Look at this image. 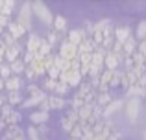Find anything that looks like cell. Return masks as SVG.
<instances>
[{"label":"cell","mask_w":146,"mask_h":140,"mask_svg":"<svg viewBox=\"0 0 146 140\" xmlns=\"http://www.w3.org/2000/svg\"><path fill=\"white\" fill-rule=\"evenodd\" d=\"M111 101H113V100H111V94L109 92H107V94H96V105H100V107L106 109Z\"/></svg>","instance_id":"obj_21"},{"label":"cell","mask_w":146,"mask_h":140,"mask_svg":"<svg viewBox=\"0 0 146 140\" xmlns=\"http://www.w3.org/2000/svg\"><path fill=\"white\" fill-rule=\"evenodd\" d=\"M139 111H141V100H139V98H129L128 105H126V112H128L129 122H137V118H139Z\"/></svg>","instance_id":"obj_5"},{"label":"cell","mask_w":146,"mask_h":140,"mask_svg":"<svg viewBox=\"0 0 146 140\" xmlns=\"http://www.w3.org/2000/svg\"><path fill=\"white\" fill-rule=\"evenodd\" d=\"M54 30H56V32H65V30H67V18L65 17H61V15H56V17H54Z\"/></svg>","instance_id":"obj_14"},{"label":"cell","mask_w":146,"mask_h":140,"mask_svg":"<svg viewBox=\"0 0 146 140\" xmlns=\"http://www.w3.org/2000/svg\"><path fill=\"white\" fill-rule=\"evenodd\" d=\"M32 7H33V13H35L37 15V17H39L41 18V20H43L44 22V24H54V17H52V11H50L48 9V7L46 6H44V4L43 2H33L32 4Z\"/></svg>","instance_id":"obj_1"},{"label":"cell","mask_w":146,"mask_h":140,"mask_svg":"<svg viewBox=\"0 0 146 140\" xmlns=\"http://www.w3.org/2000/svg\"><path fill=\"white\" fill-rule=\"evenodd\" d=\"M30 68L35 72V76H41V74H44V72H46V66H44L43 59H35V61L30 65Z\"/></svg>","instance_id":"obj_17"},{"label":"cell","mask_w":146,"mask_h":140,"mask_svg":"<svg viewBox=\"0 0 146 140\" xmlns=\"http://www.w3.org/2000/svg\"><path fill=\"white\" fill-rule=\"evenodd\" d=\"M61 126H63V129H65V131H67V133H68V135H70V131H72V129H74V124H72V122H70V120H68V118H67V116H65V118H63V120H61Z\"/></svg>","instance_id":"obj_28"},{"label":"cell","mask_w":146,"mask_h":140,"mask_svg":"<svg viewBox=\"0 0 146 140\" xmlns=\"http://www.w3.org/2000/svg\"><path fill=\"white\" fill-rule=\"evenodd\" d=\"M57 41H59V35H57V32L56 30H54V32H50L48 33V39H46V43L50 44V46H52V44H56Z\"/></svg>","instance_id":"obj_32"},{"label":"cell","mask_w":146,"mask_h":140,"mask_svg":"<svg viewBox=\"0 0 146 140\" xmlns=\"http://www.w3.org/2000/svg\"><path fill=\"white\" fill-rule=\"evenodd\" d=\"M143 135H144V140H146V131H144V133H143Z\"/></svg>","instance_id":"obj_39"},{"label":"cell","mask_w":146,"mask_h":140,"mask_svg":"<svg viewBox=\"0 0 146 140\" xmlns=\"http://www.w3.org/2000/svg\"><path fill=\"white\" fill-rule=\"evenodd\" d=\"M43 41H44V39H41L39 35H30V39H28V52H32V54H37V50L41 48Z\"/></svg>","instance_id":"obj_11"},{"label":"cell","mask_w":146,"mask_h":140,"mask_svg":"<svg viewBox=\"0 0 146 140\" xmlns=\"http://www.w3.org/2000/svg\"><path fill=\"white\" fill-rule=\"evenodd\" d=\"M67 118L70 120L72 124H80V116H78V111H74V109H70V111H68V114H67Z\"/></svg>","instance_id":"obj_29"},{"label":"cell","mask_w":146,"mask_h":140,"mask_svg":"<svg viewBox=\"0 0 146 140\" xmlns=\"http://www.w3.org/2000/svg\"><path fill=\"white\" fill-rule=\"evenodd\" d=\"M120 65V59L117 57V55L113 54V52H107V55H106V68L107 70H117V66Z\"/></svg>","instance_id":"obj_12"},{"label":"cell","mask_w":146,"mask_h":140,"mask_svg":"<svg viewBox=\"0 0 146 140\" xmlns=\"http://www.w3.org/2000/svg\"><path fill=\"white\" fill-rule=\"evenodd\" d=\"M6 100H7V103L13 107V105H17V103H21V101H22V96H21L19 90H15V92H7Z\"/></svg>","instance_id":"obj_20"},{"label":"cell","mask_w":146,"mask_h":140,"mask_svg":"<svg viewBox=\"0 0 146 140\" xmlns=\"http://www.w3.org/2000/svg\"><path fill=\"white\" fill-rule=\"evenodd\" d=\"M26 76H28L30 79H33V78H35V72H33L32 68H30V66H26Z\"/></svg>","instance_id":"obj_36"},{"label":"cell","mask_w":146,"mask_h":140,"mask_svg":"<svg viewBox=\"0 0 146 140\" xmlns=\"http://www.w3.org/2000/svg\"><path fill=\"white\" fill-rule=\"evenodd\" d=\"M44 87H46V89L48 90H56V87H57V81H56V79H46V81H44Z\"/></svg>","instance_id":"obj_33"},{"label":"cell","mask_w":146,"mask_h":140,"mask_svg":"<svg viewBox=\"0 0 146 140\" xmlns=\"http://www.w3.org/2000/svg\"><path fill=\"white\" fill-rule=\"evenodd\" d=\"M11 112H13V107H11L9 103H4L2 107H0V118H6V116H9Z\"/></svg>","instance_id":"obj_26"},{"label":"cell","mask_w":146,"mask_h":140,"mask_svg":"<svg viewBox=\"0 0 146 140\" xmlns=\"http://www.w3.org/2000/svg\"><path fill=\"white\" fill-rule=\"evenodd\" d=\"M7 30H9V33L13 35V39H15V41L21 39V37L26 33V30L22 28V26L19 24V22H9V24H7Z\"/></svg>","instance_id":"obj_9"},{"label":"cell","mask_w":146,"mask_h":140,"mask_svg":"<svg viewBox=\"0 0 146 140\" xmlns=\"http://www.w3.org/2000/svg\"><path fill=\"white\" fill-rule=\"evenodd\" d=\"M24 131L21 129L19 126H11L6 129V133L2 135V140H24Z\"/></svg>","instance_id":"obj_6"},{"label":"cell","mask_w":146,"mask_h":140,"mask_svg":"<svg viewBox=\"0 0 146 140\" xmlns=\"http://www.w3.org/2000/svg\"><path fill=\"white\" fill-rule=\"evenodd\" d=\"M137 37H139V39H146V20H143L139 24V28H137Z\"/></svg>","instance_id":"obj_27"},{"label":"cell","mask_w":146,"mask_h":140,"mask_svg":"<svg viewBox=\"0 0 146 140\" xmlns=\"http://www.w3.org/2000/svg\"><path fill=\"white\" fill-rule=\"evenodd\" d=\"M30 7H32V4L30 2H24L22 4V9L19 11V24L22 26V28L24 30H30V26H32V22H30V17H32V9H30Z\"/></svg>","instance_id":"obj_4"},{"label":"cell","mask_w":146,"mask_h":140,"mask_svg":"<svg viewBox=\"0 0 146 140\" xmlns=\"http://www.w3.org/2000/svg\"><path fill=\"white\" fill-rule=\"evenodd\" d=\"M122 52H124V55H131L137 52V41L133 39V37H129L128 41H126L124 44H122Z\"/></svg>","instance_id":"obj_13"},{"label":"cell","mask_w":146,"mask_h":140,"mask_svg":"<svg viewBox=\"0 0 146 140\" xmlns=\"http://www.w3.org/2000/svg\"><path fill=\"white\" fill-rule=\"evenodd\" d=\"M6 129H7V124L4 122L2 118H0V131H6Z\"/></svg>","instance_id":"obj_37"},{"label":"cell","mask_w":146,"mask_h":140,"mask_svg":"<svg viewBox=\"0 0 146 140\" xmlns=\"http://www.w3.org/2000/svg\"><path fill=\"white\" fill-rule=\"evenodd\" d=\"M19 55H21V44L15 43L13 46H9V48L6 50V55H4V57H6L9 63H15V61L19 59Z\"/></svg>","instance_id":"obj_8"},{"label":"cell","mask_w":146,"mask_h":140,"mask_svg":"<svg viewBox=\"0 0 146 140\" xmlns=\"http://www.w3.org/2000/svg\"><path fill=\"white\" fill-rule=\"evenodd\" d=\"M120 107H122V100H117V101H111V103L107 105L106 109H104V116H106V118H107V116H111V114H113L115 111H118V109H120Z\"/></svg>","instance_id":"obj_16"},{"label":"cell","mask_w":146,"mask_h":140,"mask_svg":"<svg viewBox=\"0 0 146 140\" xmlns=\"http://www.w3.org/2000/svg\"><path fill=\"white\" fill-rule=\"evenodd\" d=\"M28 137H30V140H41L43 138V137H39L37 127H28Z\"/></svg>","instance_id":"obj_30"},{"label":"cell","mask_w":146,"mask_h":140,"mask_svg":"<svg viewBox=\"0 0 146 140\" xmlns=\"http://www.w3.org/2000/svg\"><path fill=\"white\" fill-rule=\"evenodd\" d=\"M129 37H131V28H129V26H120V28H115V41H117V43L124 44Z\"/></svg>","instance_id":"obj_7"},{"label":"cell","mask_w":146,"mask_h":140,"mask_svg":"<svg viewBox=\"0 0 146 140\" xmlns=\"http://www.w3.org/2000/svg\"><path fill=\"white\" fill-rule=\"evenodd\" d=\"M2 120L7 124V127H11V126H19V122H21V112L13 111L9 116H6V118H2Z\"/></svg>","instance_id":"obj_19"},{"label":"cell","mask_w":146,"mask_h":140,"mask_svg":"<svg viewBox=\"0 0 146 140\" xmlns=\"http://www.w3.org/2000/svg\"><path fill=\"white\" fill-rule=\"evenodd\" d=\"M59 57L65 59V61H74V59H78V57H80L78 46H74V44H70V43H67V41H65V43L61 44Z\"/></svg>","instance_id":"obj_2"},{"label":"cell","mask_w":146,"mask_h":140,"mask_svg":"<svg viewBox=\"0 0 146 140\" xmlns=\"http://www.w3.org/2000/svg\"><path fill=\"white\" fill-rule=\"evenodd\" d=\"M9 68H11V72H13V74H21V72L26 70V65L22 63V59H17L15 63H11V65H9Z\"/></svg>","instance_id":"obj_22"},{"label":"cell","mask_w":146,"mask_h":140,"mask_svg":"<svg viewBox=\"0 0 146 140\" xmlns=\"http://www.w3.org/2000/svg\"><path fill=\"white\" fill-rule=\"evenodd\" d=\"M59 81L61 83H67L68 87H78L82 83V74L80 70H68V72H63L59 76Z\"/></svg>","instance_id":"obj_3"},{"label":"cell","mask_w":146,"mask_h":140,"mask_svg":"<svg viewBox=\"0 0 146 140\" xmlns=\"http://www.w3.org/2000/svg\"><path fill=\"white\" fill-rule=\"evenodd\" d=\"M21 85H22V81H21V78H19V76H11L9 79H6V81H4V87H6L9 92L19 90V89H21Z\"/></svg>","instance_id":"obj_10"},{"label":"cell","mask_w":146,"mask_h":140,"mask_svg":"<svg viewBox=\"0 0 146 140\" xmlns=\"http://www.w3.org/2000/svg\"><path fill=\"white\" fill-rule=\"evenodd\" d=\"M48 105H50V109H63L65 100L59 96H48Z\"/></svg>","instance_id":"obj_18"},{"label":"cell","mask_w":146,"mask_h":140,"mask_svg":"<svg viewBox=\"0 0 146 140\" xmlns=\"http://www.w3.org/2000/svg\"><path fill=\"white\" fill-rule=\"evenodd\" d=\"M30 120H32L33 124H41V126H43V124L48 120V112H43V111L32 112V114H30Z\"/></svg>","instance_id":"obj_15"},{"label":"cell","mask_w":146,"mask_h":140,"mask_svg":"<svg viewBox=\"0 0 146 140\" xmlns=\"http://www.w3.org/2000/svg\"><path fill=\"white\" fill-rule=\"evenodd\" d=\"M2 43L6 44L7 48H9V46H13L15 43H19V41H15V39H13V35H11L9 32H6V33H2Z\"/></svg>","instance_id":"obj_24"},{"label":"cell","mask_w":146,"mask_h":140,"mask_svg":"<svg viewBox=\"0 0 146 140\" xmlns=\"http://www.w3.org/2000/svg\"><path fill=\"white\" fill-rule=\"evenodd\" d=\"M0 78H2L4 81L11 78V68H9V65H0Z\"/></svg>","instance_id":"obj_25"},{"label":"cell","mask_w":146,"mask_h":140,"mask_svg":"<svg viewBox=\"0 0 146 140\" xmlns=\"http://www.w3.org/2000/svg\"><path fill=\"white\" fill-rule=\"evenodd\" d=\"M9 24V20H7V17H4V15H0V28H4V26Z\"/></svg>","instance_id":"obj_34"},{"label":"cell","mask_w":146,"mask_h":140,"mask_svg":"<svg viewBox=\"0 0 146 140\" xmlns=\"http://www.w3.org/2000/svg\"><path fill=\"white\" fill-rule=\"evenodd\" d=\"M68 140H74V138H70V137H68Z\"/></svg>","instance_id":"obj_40"},{"label":"cell","mask_w":146,"mask_h":140,"mask_svg":"<svg viewBox=\"0 0 146 140\" xmlns=\"http://www.w3.org/2000/svg\"><path fill=\"white\" fill-rule=\"evenodd\" d=\"M4 101H6V98H4V96H0V107L4 105Z\"/></svg>","instance_id":"obj_38"},{"label":"cell","mask_w":146,"mask_h":140,"mask_svg":"<svg viewBox=\"0 0 146 140\" xmlns=\"http://www.w3.org/2000/svg\"><path fill=\"white\" fill-rule=\"evenodd\" d=\"M67 90H68V85L67 83H61V81H57V87H56V96H59V98H63L65 94H67Z\"/></svg>","instance_id":"obj_23"},{"label":"cell","mask_w":146,"mask_h":140,"mask_svg":"<svg viewBox=\"0 0 146 140\" xmlns=\"http://www.w3.org/2000/svg\"><path fill=\"white\" fill-rule=\"evenodd\" d=\"M59 76H61V70L59 68H56V66H52V68H48V78L50 79H59Z\"/></svg>","instance_id":"obj_31"},{"label":"cell","mask_w":146,"mask_h":140,"mask_svg":"<svg viewBox=\"0 0 146 140\" xmlns=\"http://www.w3.org/2000/svg\"><path fill=\"white\" fill-rule=\"evenodd\" d=\"M120 137H122L120 133H113V131H111V135H109V138H107V140H120Z\"/></svg>","instance_id":"obj_35"}]
</instances>
